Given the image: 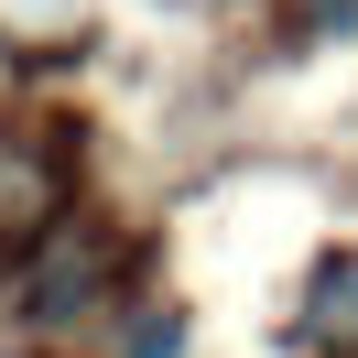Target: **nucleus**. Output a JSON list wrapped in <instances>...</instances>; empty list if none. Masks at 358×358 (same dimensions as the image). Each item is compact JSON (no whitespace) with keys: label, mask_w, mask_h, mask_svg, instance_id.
Segmentation results:
<instances>
[{"label":"nucleus","mask_w":358,"mask_h":358,"mask_svg":"<svg viewBox=\"0 0 358 358\" xmlns=\"http://www.w3.org/2000/svg\"><path fill=\"white\" fill-rule=\"evenodd\" d=\"M109 239H87V228H55L44 250H33V271H22V326H76V315H98L109 304Z\"/></svg>","instance_id":"nucleus-1"},{"label":"nucleus","mask_w":358,"mask_h":358,"mask_svg":"<svg viewBox=\"0 0 358 358\" xmlns=\"http://www.w3.org/2000/svg\"><path fill=\"white\" fill-rule=\"evenodd\" d=\"M304 348L315 358H358V250L315 261V282H304Z\"/></svg>","instance_id":"nucleus-2"},{"label":"nucleus","mask_w":358,"mask_h":358,"mask_svg":"<svg viewBox=\"0 0 358 358\" xmlns=\"http://www.w3.org/2000/svg\"><path fill=\"white\" fill-rule=\"evenodd\" d=\"M22 131H0V228H33L55 206V152L33 141V152H11Z\"/></svg>","instance_id":"nucleus-3"}]
</instances>
